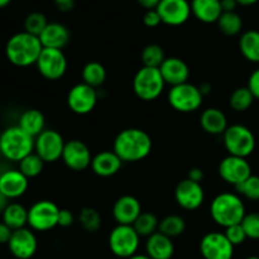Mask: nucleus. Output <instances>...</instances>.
Masks as SVG:
<instances>
[{"instance_id": "1", "label": "nucleus", "mask_w": 259, "mask_h": 259, "mask_svg": "<svg viewBox=\"0 0 259 259\" xmlns=\"http://www.w3.org/2000/svg\"><path fill=\"white\" fill-rule=\"evenodd\" d=\"M153 142L147 132L138 128L121 131L114 141L113 151L123 163H134L146 159L151 154Z\"/></svg>"}, {"instance_id": "2", "label": "nucleus", "mask_w": 259, "mask_h": 259, "mask_svg": "<svg viewBox=\"0 0 259 259\" xmlns=\"http://www.w3.org/2000/svg\"><path fill=\"white\" fill-rule=\"evenodd\" d=\"M43 51L39 37L28 32L15 33L8 39L5 56L12 65L17 67H29L35 65Z\"/></svg>"}, {"instance_id": "3", "label": "nucleus", "mask_w": 259, "mask_h": 259, "mask_svg": "<svg viewBox=\"0 0 259 259\" xmlns=\"http://www.w3.org/2000/svg\"><path fill=\"white\" fill-rule=\"evenodd\" d=\"M210 215L215 224L223 228L240 224L247 215L244 201L234 192H222L212 199Z\"/></svg>"}, {"instance_id": "4", "label": "nucleus", "mask_w": 259, "mask_h": 259, "mask_svg": "<svg viewBox=\"0 0 259 259\" xmlns=\"http://www.w3.org/2000/svg\"><path fill=\"white\" fill-rule=\"evenodd\" d=\"M34 152V138L18 125L9 126L0 134V154L10 162L19 163Z\"/></svg>"}, {"instance_id": "5", "label": "nucleus", "mask_w": 259, "mask_h": 259, "mask_svg": "<svg viewBox=\"0 0 259 259\" xmlns=\"http://www.w3.org/2000/svg\"><path fill=\"white\" fill-rule=\"evenodd\" d=\"M163 77L159 68L141 67L133 78V90L137 98L143 101H153L162 95L164 90Z\"/></svg>"}, {"instance_id": "6", "label": "nucleus", "mask_w": 259, "mask_h": 259, "mask_svg": "<svg viewBox=\"0 0 259 259\" xmlns=\"http://www.w3.org/2000/svg\"><path fill=\"white\" fill-rule=\"evenodd\" d=\"M224 147L230 156L247 158L255 149V137L248 126L233 124L223 134Z\"/></svg>"}, {"instance_id": "7", "label": "nucleus", "mask_w": 259, "mask_h": 259, "mask_svg": "<svg viewBox=\"0 0 259 259\" xmlns=\"http://www.w3.org/2000/svg\"><path fill=\"white\" fill-rule=\"evenodd\" d=\"M108 242L115 257L128 259L138 252L141 237L133 225H116L109 234Z\"/></svg>"}, {"instance_id": "8", "label": "nucleus", "mask_w": 259, "mask_h": 259, "mask_svg": "<svg viewBox=\"0 0 259 259\" xmlns=\"http://www.w3.org/2000/svg\"><path fill=\"white\" fill-rule=\"evenodd\" d=\"M169 105L179 113H194L199 110L204 101V95L200 91L199 86L190 82L172 86L167 95Z\"/></svg>"}, {"instance_id": "9", "label": "nucleus", "mask_w": 259, "mask_h": 259, "mask_svg": "<svg viewBox=\"0 0 259 259\" xmlns=\"http://www.w3.org/2000/svg\"><path fill=\"white\" fill-rule=\"evenodd\" d=\"M60 207L50 200H39L28 209V225L33 232H48L58 227Z\"/></svg>"}, {"instance_id": "10", "label": "nucleus", "mask_w": 259, "mask_h": 259, "mask_svg": "<svg viewBox=\"0 0 259 259\" xmlns=\"http://www.w3.org/2000/svg\"><path fill=\"white\" fill-rule=\"evenodd\" d=\"M65 144V139L57 131L45 129L34 138V152L45 163H55L62 158Z\"/></svg>"}, {"instance_id": "11", "label": "nucleus", "mask_w": 259, "mask_h": 259, "mask_svg": "<svg viewBox=\"0 0 259 259\" xmlns=\"http://www.w3.org/2000/svg\"><path fill=\"white\" fill-rule=\"evenodd\" d=\"M35 66L46 80L57 81L65 76L68 63L62 50L43 48Z\"/></svg>"}, {"instance_id": "12", "label": "nucleus", "mask_w": 259, "mask_h": 259, "mask_svg": "<svg viewBox=\"0 0 259 259\" xmlns=\"http://www.w3.org/2000/svg\"><path fill=\"white\" fill-rule=\"evenodd\" d=\"M99 95L96 89L85 82L76 83L67 94V105L72 113L77 115H88L95 109Z\"/></svg>"}, {"instance_id": "13", "label": "nucleus", "mask_w": 259, "mask_h": 259, "mask_svg": "<svg viewBox=\"0 0 259 259\" xmlns=\"http://www.w3.org/2000/svg\"><path fill=\"white\" fill-rule=\"evenodd\" d=\"M200 253L204 259H232L234 245L228 240L224 233L210 232L200 242Z\"/></svg>"}, {"instance_id": "14", "label": "nucleus", "mask_w": 259, "mask_h": 259, "mask_svg": "<svg viewBox=\"0 0 259 259\" xmlns=\"http://www.w3.org/2000/svg\"><path fill=\"white\" fill-rule=\"evenodd\" d=\"M219 175L227 184L238 186L252 176V167L247 158L237 156H227L219 164Z\"/></svg>"}, {"instance_id": "15", "label": "nucleus", "mask_w": 259, "mask_h": 259, "mask_svg": "<svg viewBox=\"0 0 259 259\" xmlns=\"http://www.w3.org/2000/svg\"><path fill=\"white\" fill-rule=\"evenodd\" d=\"M175 200L177 205L187 211L197 210L205 201L204 187L199 182L185 179L177 184L175 190Z\"/></svg>"}, {"instance_id": "16", "label": "nucleus", "mask_w": 259, "mask_h": 259, "mask_svg": "<svg viewBox=\"0 0 259 259\" xmlns=\"http://www.w3.org/2000/svg\"><path fill=\"white\" fill-rule=\"evenodd\" d=\"M61 159L71 171L81 172L91 166L93 154H91L88 144L78 139H72V141L66 142Z\"/></svg>"}, {"instance_id": "17", "label": "nucleus", "mask_w": 259, "mask_h": 259, "mask_svg": "<svg viewBox=\"0 0 259 259\" xmlns=\"http://www.w3.org/2000/svg\"><path fill=\"white\" fill-rule=\"evenodd\" d=\"M156 9L162 23L171 27L185 24L192 14L189 0H161Z\"/></svg>"}, {"instance_id": "18", "label": "nucleus", "mask_w": 259, "mask_h": 259, "mask_svg": "<svg viewBox=\"0 0 259 259\" xmlns=\"http://www.w3.org/2000/svg\"><path fill=\"white\" fill-rule=\"evenodd\" d=\"M8 248L17 259H30L38 249L37 237L30 228L14 230L8 243Z\"/></svg>"}, {"instance_id": "19", "label": "nucleus", "mask_w": 259, "mask_h": 259, "mask_svg": "<svg viewBox=\"0 0 259 259\" xmlns=\"http://www.w3.org/2000/svg\"><path fill=\"white\" fill-rule=\"evenodd\" d=\"M29 186V179L24 176L19 169H7L0 174V194L8 200L22 197Z\"/></svg>"}, {"instance_id": "20", "label": "nucleus", "mask_w": 259, "mask_h": 259, "mask_svg": "<svg viewBox=\"0 0 259 259\" xmlns=\"http://www.w3.org/2000/svg\"><path fill=\"white\" fill-rule=\"evenodd\" d=\"M142 212L141 202L132 195L120 196L113 206V217L118 225H133Z\"/></svg>"}, {"instance_id": "21", "label": "nucleus", "mask_w": 259, "mask_h": 259, "mask_svg": "<svg viewBox=\"0 0 259 259\" xmlns=\"http://www.w3.org/2000/svg\"><path fill=\"white\" fill-rule=\"evenodd\" d=\"M166 85L177 86L189 82L190 68L184 60L179 57H167L159 67Z\"/></svg>"}, {"instance_id": "22", "label": "nucleus", "mask_w": 259, "mask_h": 259, "mask_svg": "<svg viewBox=\"0 0 259 259\" xmlns=\"http://www.w3.org/2000/svg\"><path fill=\"white\" fill-rule=\"evenodd\" d=\"M123 166V161L114 151H103L95 154L91 162V169L99 177H111L118 174Z\"/></svg>"}, {"instance_id": "23", "label": "nucleus", "mask_w": 259, "mask_h": 259, "mask_svg": "<svg viewBox=\"0 0 259 259\" xmlns=\"http://www.w3.org/2000/svg\"><path fill=\"white\" fill-rule=\"evenodd\" d=\"M70 30L62 23L52 22L48 23L39 35V40L43 48H55V50H62L70 42Z\"/></svg>"}, {"instance_id": "24", "label": "nucleus", "mask_w": 259, "mask_h": 259, "mask_svg": "<svg viewBox=\"0 0 259 259\" xmlns=\"http://www.w3.org/2000/svg\"><path fill=\"white\" fill-rule=\"evenodd\" d=\"M146 254L152 259H171L175 254L174 242L162 233H154L147 238Z\"/></svg>"}, {"instance_id": "25", "label": "nucleus", "mask_w": 259, "mask_h": 259, "mask_svg": "<svg viewBox=\"0 0 259 259\" xmlns=\"http://www.w3.org/2000/svg\"><path fill=\"white\" fill-rule=\"evenodd\" d=\"M200 125L211 136H223L229 126L227 115L218 108L205 109L200 116Z\"/></svg>"}, {"instance_id": "26", "label": "nucleus", "mask_w": 259, "mask_h": 259, "mask_svg": "<svg viewBox=\"0 0 259 259\" xmlns=\"http://www.w3.org/2000/svg\"><path fill=\"white\" fill-rule=\"evenodd\" d=\"M191 13L202 23H217L223 14L220 0H191Z\"/></svg>"}, {"instance_id": "27", "label": "nucleus", "mask_w": 259, "mask_h": 259, "mask_svg": "<svg viewBox=\"0 0 259 259\" xmlns=\"http://www.w3.org/2000/svg\"><path fill=\"white\" fill-rule=\"evenodd\" d=\"M18 126L30 137L35 138L46 129L45 115L38 109H28L20 115Z\"/></svg>"}, {"instance_id": "28", "label": "nucleus", "mask_w": 259, "mask_h": 259, "mask_svg": "<svg viewBox=\"0 0 259 259\" xmlns=\"http://www.w3.org/2000/svg\"><path fill=\"white\" fill-rule=\"evenodd\" d=\"M2 222L13 232L25 228V225H28V209L19 202H9L2 211Z\"/></svg>"}, {"instance_id": "29", "label": "nucleus", "mask_w": 259, "mask_h": 259, "mask_svg": "<svg viewBox=\"0 0 259 259\" xmlns=\"http://www.w3.org/2000/svg\"><path fill=\"white\" fill-rule=\"evenodd\" d=\"M243 57L252 63H259V30L250 29L243 33L239 39Z\"/></svg>"}, {"instance_id": "30", "label": "nucleus", "mask_w": 259, "mask_h": 259, "mask_svg": "<svg viewBox=\"0 0 259 259\" xmlns=\"http://www.w3.org/2000/svg\"><path fill=\"white\" fill-rule=\"evenodd\" d=\"M81 76H82V82L94 89H99L105 83L108 75L105 67L100 62L91 61L83 66Z\"/></svg>"}, {"instance_id": "31", "label": "nucleus", "mask_w": 259, "mask_h": 259, "mask_svg": "<svg viewBox=\"0 0 259 259\" xmlns=\"http://www.w3.org/2000/svg\"><path fill=\"white\" fill-rule=\"evenodd\" d=\"M220 32L228 37H234L239 34L243 29V19L237 12H223L217 22Z\"/></svg>"}, {"instance_id": "32", "label": "nucleus", "mask_w": 259, "mask_h": 259, "mask_svg": "<svg viewBox=\"0 0 259 259\" xmlns=\"http://www.w3.org/2000/svg\"><path fill=\"white\" fill-rule=\"evenodd\" d=\"M185 230H186V222L180 215H167L159 222L158 232L167 235L171 239L182 235Z\"/></svg>"}, {"instance_id": "33", "label": "nucleus", "mask_w": 259, "mask_h": 259, "mask_svg": "<svg viewBox=\"0 0 259 259\" xmlns=\"http://www.w3.org/2000/svg\"><path fill=\"white\" fill-rule=\"evenodd\" d=\"M254 96L252 95L247 86L235 89L229 98V105L237 113H244L254 103Z\"/></svg>"}, {"instance_id": "34", "label": "nucleus", "mask_w": 259, "mask_h": 259, "mask_svg": "<svg viewBox=\"0 0 259 259\" xmlns=\"http://www.w3.org/2000/svg\"><path fill=\"white\" fill-rule=\"evenodd\" d=\"M166 55H164L163 48L156 43H151L147 45L146 47L142 50L141 60L144 67H153L159 68L163 61L166 60Z\"/></svg>"}, {"instance_id": "35", "label": "nucleus", "mask_w": 259, "mask_h": 259, "mask_svg": "<svg viewBox=\"0 0 259 259\" xmlns=\"http://www.w3.org/2000/svg\"><path fill=\"white\" fill-rule=\"evenodd\" d=\"M134 229L138 233L139 237H151L154 233L158 232L159 220L152 212H142L138 217V219L133 224Z\"/></svg>"}, {"instance_id": "36", "label": "nucleus", "mask_w": 259, "mask_h": 259, "mask_svg": "<svg viewBox=\"0 0 259 259\" xmlns=\"http://www.w3.org/2000/svg\"><path fill=\"white\" fill-rule=\"evenodd\" d=\"M45 164V161L35 152H33V153H30L29 156H27L19 162V168L18 169L27 179H34V177L39 176L42 174Z\"/></svg>"}, {"instance_id": "37", "label": "nucleus", "mask_w": 259, "mask_h": 259, "mask_svg": "<svg viewBox=\"0 0 259 259\" xmlns=\"http://www.w3.org/2000/svg\"><path fill=\"white\" fill-rule=\"evenodd\" d=\"M78 222L81 227L89 233H96L101 228V215L94 207H83L78 214Z\"/></svg>"}, {"instance_id": "38", "label": "nucleus", "mask_w": 259, "mask_h": 259, "mask_svg": "<svg viewBox=\"0 0 259 259\" xmlns=\"http://www.w3.org/2000/svg\"><path fill=\"white\" fill-rule=\"evenodd\" d=\"M47 24L48 20L43 13L33 12L28 14L27 18L24 19V30L30 33V34L39 37L40 33L47 27Z\"/></svg>"}, {"instance_id": "39", "label": "nucleus", "mask_w": 259, "mask_h": 259, "mask_svg": "<svg viewBox=\"0 0 259 259\" xmlns=\"http://www.w3.org/2000/svg\"><path fill=\"white\" fill-rule=\"evenodd\" d=\"M238 195L250 200V201H259V176L252 175L244 182L235 186Z\"/></svg>"}, {"instance_id": "40", "label": "nucleus", "mask_w": 259, "mask_h": 259, "mask_svg": "<svg viewBox=\"0 0 259 259\" xmlns=\"http://www.w3.org/2000/svg\"><path fill=\"white\" fill-rule=\"evenodd\" d=\"M242 227L248 239L259 240V212H250L245 215Z\"/></svg>"}, {"instance_id": "41", "label": "nucleus", "mask_w": 259, "mask_h": 259, "mask_svg": "<svg viewBox=\"0 0 259 259\" xmlns=\"http://www.w3.org/2000/svg\"><path fill=\"white\" fill-rule=\"evenodd\" d=\"M224 234L225 237L228 238V240H229L234 247L243 244V243L248 239L247 234H245L244 229H243L242 227V223L237 225H232V227L229 228H225Z\"/></svg>"}, {"instance_id": "42", "label": "nucleus", "mask_w": 259, "mask_h": 259, "mask_svg": "<svg viewBox=\"0 0 259 259\" xmlns=\"http://www.w3.org/2000/svg\"><path fill=\"white\" fill-rule=\"evenodd\" d=\"M143 23H144V25L148 28L158 27V25L162 23V19H161V17H159L157 9L147 10L143 15Z\"/></svg>"}, {"instance_id": "43", "label": "nucleus", "mask_w": 259, "mask_h": 259, "mask_svg": "<svg viewBox=\"0 0 259 259\" xmlns=\"http://www.w3.org/2000/svg\"><path fill=\"white\" fill-rule=\"evenodd\" d=\"M75 223V217L72 211L67 209H61L60 215H58V227L61 228H70Z\"/></svg>"}, {"instance_id": "44", "label": "nucleus", "mask_w": 259, "mask_h": 259, "mask_svg": "<svg viewBox=\"0 0 259 259\" xmlns=\"http://www.w3.org/2000/svg\"><path fill=\"white\" fill-rule=\"evenodd\" d=\"M247 88L249 89L252 95L254 96V99L259 100V68L250 73L249 78H248Z\"/></svg>"}, {"instance_id": "45", "label": "nucleus", "mask_w": 259, "mask_h": 259, "mask_svg": "<svg viewBox=\"0 0 259 259\" xmlns=\"http://www.w3.org/2000/svg\"><path fill=\"white\" fill-rule=\"evenodd\" d=\"M53 3L55 7L62 13L71 12L75 8V0H53Z\"/></svg>"}, {"instance_id": "46", "label": "nucleus", "mask_w": 259, "mask_h": 259, "mask_svg": "<svg viewBox=\"0 0 259 259\" xmlns=\"http://www.w3.org/2000/svg\"><path fill=\"white\" fill-rule=\"evenodd\" d=\"M12 234L13 230L7 224L0 222V244H8L10 238H12Z\"/></svg>"}, {"instance_id": "47", "label": "nucleus", "mask_w": 259, "mask_h": 259, "mask_svg": "<svg viewBox=\"0 0 259 259\" xmlns=\"http://www.w3.org/2000/svg\"><path fill=\"white\" fill-rule=\"evenodd\" d=\"M204 171H202L201 168H199V167H194V168H191L189 171V175H187V179L191 180V181H195V182H199V184H201V181L204 180Z\"/></svg>"}, {"instance_id": "48", "label": "nucleus", "mask_w": 259, "mask_h": 259, "mask_svg": "<svg viewBox=\"0 0 259 259\" xmlns=\"http://www.w3.org/2000/svg\"><path fill=\"white\" fill-rule=\"evenodd\" d=\"M222 2L223 12H235L238 7L237 0H220Z\"/></svg>"}, {"instance_id": "49", "label": "nucleus", "mask_w": 259, "mask_h": 259, "mask_svg": "<svg viewBox=\"0 0 259 259\" xmlns=\"http://www.w3.org/2000/svg\"><path fill=\"white\" fill-rule=\"evenodd\" d=\"M159 2H161V0H137V3L147 10L156 9V8L158 7Z\"/></svg>"}, {"instance_id": "50", "label": "nucleus", "mask_w": 259, "mask_h": 259, "mask_svg": "<svg viewBox=\"0 0 259 259\" xmlns=\"http://www.w3.org/2000/svg\"><path fill=\"white\" fill-rule=\"evenodd\" d=\"M199 89H200V91H201V94H202V95H204V96L209 95V94L212 91L211 83H209V82L201 83V85L199 86Z\"/></svg>"}, {"instance_id": "51", "label": "nucleus", "mask_w": 259, "mask_h": 259, "mask_svg": "<svg viewBox=\"0 0 259 259\" xmlns=\"http://www.w3.org/2000/svg\"><path fill=\"white\" fill-rule=\"evenodd\" d=\"M259 0H237L238 5H242V7H252V5L257 4Z\"/></svg>"}, {"instance_id": "52", "label": "nucleus", "mask_w": 259, "mask_h": 259, "mask_svg": "<svg viewBox=\"0 0 259 259\" xmlns=\"http://www.w3.org/2000/svg\"><path fill=\"white\" fill-rule=\"evenodd\" d=\"M8 205H9V200H8L4 195L0 194V212H2L3 210L8 206Z\"/></svg>"}, {"instance_id": "53", "label": "nucleus", "mask_w": 259, "mask_h": 259, "mask_svg": "<svg viewBox=\"0 0 259 259\" xmlns=\"http://www.w3.org/2000/svg\"><path fill=\"white\" fill-rule=\"evenodd\" d=\"M128 259H152V258H149L147 254H138V253H137V254H134L133 257H131Z\"/></svg>"}, {"instance_id": "54", "label": "nucleus", "mask_w": 259, "mask_h": 259, "mask_svg": "<svg viewBox=\"0 0 259 259\" xmlns=\"http://www.w3.org/2000/svg\"><path fill=\"white\" fill-rule=\"evenodd\" d=\"M10 3H12V0H0V9H3V8H7Z\"/></svg>"}, {"instance_id": "55", "label": "nucleus", "mask_w": 259, "mask_h": 259, "mask_svg": "<svg viewBox=\"0 0 259 259\" xmlns=\"http://www.w3.org/2000/svg\"><path fill=\"white\" fill-rule=\"evenodd\" d=\"M245 259H259V257H255V255H252V257H248Z\"/></svg>"}]
</instances>
